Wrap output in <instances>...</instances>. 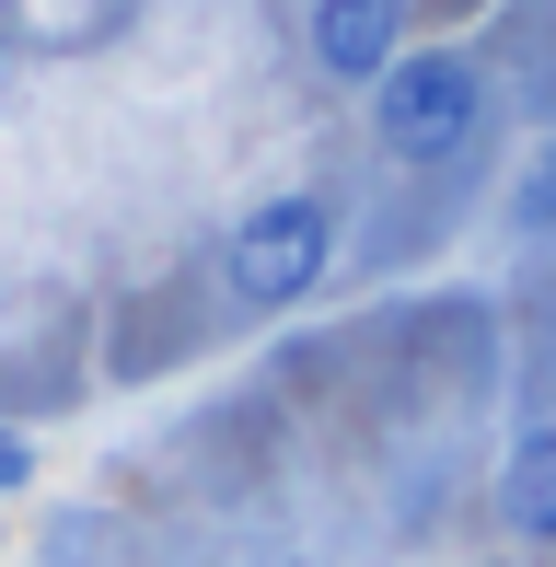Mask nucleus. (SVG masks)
<instances>
[{
  "label": "nucleus",
  "instance_id": "obj_1",
  "mask_svg": "<svg viewBox=\"0 0 556 567\" xmlns=\"http://www.w3.org/2000/svg\"><path fill=\"white\" fill-rule=\"evenodd\" d=\"M487 127V59L475 47H406V59L371 82V151L406 174H441L475 151Z\"/></svg>",
  "mask_w": 556,
  "mask_h": 567
},
{
  "label": "nucleus",
  "instance_id": "obj_2",
  "mask_svg": "<svg viewBox=\"0 0 556 567\" xmlns=\"http://www.w3.org/2000/svg\"><path fill=\"white\" fill-rule=\"evenodd\" d=\"M325 267H337V197L325 186H278L220 231V290L244 313H301L325 290Z\"/></svg>",
  "mask_w": 556,
  "mask_h": 567
},
{
  "label": "nucleus",
  "instance_id": "obj_3",
  "mask_svg": "<svg viewBox=\"0 0 556 567\" xmlns=\"http://www.w3.org/2000/svg\"><path fill=\"white\" fill-rule=\"evenodd\" d=\"M406 23H418L406 0H313V12H301V47H313V70H325L337 93H371V82L418 47Z\"/></svg>",
  "mask_w": 556,
  "mask_h": 567
},
{
  "label": "nucleus",
  "instance_id": "obj_4",
  "mask_svg": "<svg viewBox=\"0 0 556 567\" xmlns=\"http://www.w3.org/2000/svg\"><path fill=\"white\" fill-rule=\"evenodd\" d=\"M498 533L556 556V417H522L511 452H498Z\"/></svg>",
  "mask_w": 556,
  "mask_h": 567
},
{
  "label": "nucleus",
  "instance_id": "obj_5",
  "mask_svg": "<svg viewBox=\"0 0 556 567\" xmlns=\"http://www.w3.org/2000/svg\"><path fill=\"white\" fill-rule=\"evenodd\" d=\"M511 231H556V151H534V174L511 186Z\"/></svg>",
  "mask_w": 556,
  "mask_h": 567
},
{
  "label": "nucleus",
  "instance_id": "obj_6",
  "mask_svg": "<svg viewBox=\"0 0 556 567\" xmlns=\"http://www.w3.org/2000/svg\"><path fill=\"white\" fill-rule=\"evenodd\" d=\"M0 486H35V441L23 429H0Z\"/></svg>",
  "mask_w": 556,
  "mask_h": 567
},
{
  "label": "nucleus",
  "instance_id": "obj_7",
  "mask_svg": "<svg viewBox=\"0 0 556 567\" xmlns=\"http://www.w3.org/2000/svg\"><path fill=\"white\" fill-rule=\"evenodd\" d=\"M12 93H23V47L0 35V116H12Z\"/></svg>",
  "mask_w": 556,
  "mask_h": 567
},
{
  "label": "nucleus",
  "instance_id": "obj_8",
  "mask_svg": "<svg viewBox=\"0 0 556 567\" xmlns=\"http://www.w3.org/2000/svg\"><path fill=\"white\" fill-rule=\"evenodd\" d=\"M452 567H498V556H452Z\"/></svg>",
  "mask_w": 556,
  "mask_h": 567
},
{
  "label": "nucleus",
  "instance_id": "obj_9",
  "mask_svg": "<svg viewBox=\"0 0 556 567\" xmlns=\"http://www.w3.org/2000/svg\"><path fill=\"white\" fill-rule=\"evenodd\" d=\"M0 545H12V533H0Z\"/></svg>",
  "mask_w": 556,
  "mask_h": 567
},
{
  "label": "nucleus",
  "instance_id": "obj_10",
  "mask_svg": "<svg viewBox=\"0 0 556 567\" xmlns=\"http://www.w3.org/2000/svg\"><path fill=\"white\" fill-rule=\"evenodd\" d=\"M464 12H475V0H464Z\"/></svg>",
  "mask_w": 556,
  "mask_h": 567
}]
</instances>
